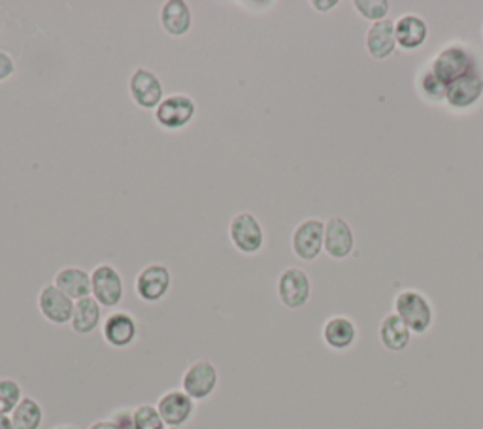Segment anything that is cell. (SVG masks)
Listing matches in <instances>:
<instances>
[{
  "label": "cell",
  "instance_id": "6da1fadb",
  "mask_svg": "<svg viewBox=\"0 0 483 429\" xmlns=\"http://www.w3.org/2000/svg\"><path fill=\"white\" fill-rule=\"evenodd\" d=\"M395 315L401 318L412 333H427L435 322V308H432L427 295L418 290H404L395 299Z\"/></svg>",
  "mask_w": 483,
  "mask_h": 429
},
{
  "label": "cell",
  "instance_id": "7a4b0ae2",
  "mask_svg": "<svg viewBox=\"0 0 483 429\" xmlns=\"http://www.w3.org/2000/svg\"><path fill=\"white\" fill-rule=\"evenodd\" d=\"M430 71L435 72L446 86L454 84L459 78L476 71V63L471 52L462 46H447L432 61Z\"/></svg>",
  "mask_w": 483,
  "mask_h": 429
},
{
  "label": "cell",
  "instance_id": "3957f363",
  "mask_svg": "<svg viewBox=\"0 0 483 429\" xmlns=\"http://www.w3.org/2000/svg\"><path fill=\"white\" fill-rule=\"evenodd\" d=\"M229 237L235 244V248L242 254H257L264 246V231L259 220L249 212L237 214L230 220Z\"/></svg>",
  "mask_w": 483,
  "mask_h": 429
},
{
  "label": "cell",
  "instance_id": "277c9868",
  "mask_svg": "<svg viewBox=\"0 0 483 429\" xmlns=\"http://www.w3.org/2000/svg\"><path fill=\"white\" fill-rule=\"evenodd\" d=\"M196 114L195 101L187 95H171L162 98L155 110V122L166 130H179L187 127Z\"/></svg>",
  "mask_w": 483,
  "mask_h": 429
},
{
  "label": "cell",
  "instance_id": "5b68a950",
  "mask_svg": "<svg viewBox=\"0 0 483 429\" xmlns=\"http://www.w3.org/2000/svg\"><path fill=\"white\" fill-rule=\"evenodd\" d=\"M325 242V223L318 218L304 220L296 225L291 237L293 252L298 259L313 261L323 252Z\"/></svg>",
  "mask_w": 483,
  "mask_h": 429
},
{
  "label": "cell",
  "instance_id": "8992f818",
  "mask_svg": "<svg viewBox=\"0 0 483 429\" xmlns=\"http://www.w3.org/2000/svg\"><path fill=\"white\" fill-rule=\"evenodd\" d=\"M91 293L101 307H118L123 299V278L112 265H98L91 273Z\"/></svg>",
  "mask_w": 483,
  "mask_h": 429
},
{
  "label": "cell",
  "instance_id": "52a82bcc",
  "mask_svg": "<svg viewBox=\"0 0 483 429\" xmlns=\"http://www.w3.org/2000/svg\"><path fill=\"white\" fill-rule=\"evenodd\" d=\"M220 374L210 361H196L186 371L181 378V388L193 401H201L210 398L215 386H218Z\"/></svg>",
  "mask_w": 483,
  "mask_h": 429
},
{
  "label": "cell",
  "instance_id": "ba28073f",
  "mask_svg": "<svg viewBox=\"0 0 483 429\" xmlns=\"http://www.w3.org/2000/svg\"><path fill=\"white\" fill-rule=\"evenodd\" d=\"M312 284L310 278L301 269H286L278 280V295L279 301L287 308H303L310 301Z\"/></svg>",
  "mask_w": 483,
  "mask_h": 429
},
{
  "label": "cell",
  "instance_id": "9c48e42d",
  "mask_svg": "<svg viewBox=\"0 0 483 429\" xmlns=\"http://www.w3.org/2000/svg\"><path fill=\"white\" fill-rule=\"evenodd\" d=\"M129 91L132 101L144 110H157L162 103L161 80L147 69H137L129 78Z\"/></svg>",
  "mask_w": 483,
  "mask_h": 429
},
{
  "label": "cell",
  "instance_id": "30bf717a",
  "mask_svg": "<svg viewBox=\"0 0 483 429\" xmlns=\"http://www.w3.org/2000/svg\"><path fill=\"white\" fill-rule=\"evenodd\" d=\"M74 305L76 301H72L69 295H64L55 284L42 288L38 295V308L42 312V316L55 325H64L72 322Z\"/></svg>",
  "mask_w": 483,
  "mask_h": 429
},
{
  "label": "cell",
  "instance_id": "8fae6325",
  "mask_svg": "<svg viewBox=\"0 0 483 429\" xmlns=\"http://www.w3.org/2000/svg\"><path fill=\"white\" fill-rule=\"evenodd\" d=\"M171 271L164 265H149L137 276V293L146 303H157L171 290Z\"/></svg>",
  "mask_w": 483,
  "mask_h": 429
},
{
  "label": "cell",
  "instance_id": "7c38bea8",
  "mask_svg": "<svg viewBox=\"0 0 483 429\" xmlns=\"http://www.w3.org/2000/svg\"><path fill=\"white\" fill-rule=\"evenodd\" d=\"M157 410H159V415H161L164 425L176 429V427L186 424L193 416L195 403H193V400L189 398L186 391L171 390V391H166L162 398L159 400Z\"/></svg>",
  "mask_w": 483,
  "mask_h": 429
},
{
  "label": "cell",
  "instance_id": "4fadbf2b",
  "mask_svg": "<svg viewBox=\"0 0 483 429\" xmlns=\"http://www.w3.org/2000/svg\"><path fill=\"white\" fill-rule=\"evenodd\" d=\"M483 95V78L478 71L459 78L454 84L447 86L446 101L455 110H466L474 106Z\"/></svg>",
  "mask_w": 483,
  "mask_h": 429
},
{
  "label": "cell",
  "instance_id": "5bb4252c",
  "mask_svg": "<svg viewBox=\"0 0 483 429\" xmlns=\"http://www.w3.org/2000/svg\"><path fill=\"white\" fill-rule=\"evenodd\" d=\"M355 246V237L354 231L349 227V223L342 218H330L325 223V242L323 248L325 252L335 257V259H344L349 254L354 252Z\"/></svg>",
  "mask_w": 483,
  "mask_h": 429
},
{
  "label": "cell",
  "instance_id": "9a60e30c",
  "mask_svg": "<svg viewBox=\"0 0 483 429\" xmlns=\"http://www.w3.org/2000/svg\"><path fill=\"white\" fill-rule=\"evenodd\" d=\"M138 325L127 312H113L110 315L103 325L104 341L113 346V349H125V346L132 344L137 339Z\"/></svg>",
  "mask_w": 483,
  "mask_h": 429
},
{
  "label": "cell",
  "instance_id": "2e32d148",
  "mask_svg": "<svg viewBox=\"0 0 483 429\" xmlns=\"http://www.w3.org/2000/svg\"><path fill=\"white\" fill-rule=\"evenodd\" d=\"M395 37L396 46H401L406 52H413V49H420L427 42L429 27L420 15L406 13L395 21Z\"/></svg>",
  "mask_w": 483,
  "mask_h": 429
},
{
  "label": "cell",
  "instance_id": "e0dca14e",
  "mask_svg": "<svg viewBox=\"0 0 483 429\" xmlns=\"http://www.w3.org/2000/svg\"><path fill=\"white\" fill-rule=\"evenodd\" d=\"M396 47V37H395V23L391 20H383L378 23H372L369 32H366V52L371 57L383 61L389 55H393Z\"/></svg>",
  "mask_w": 483,
  "mask_h": 429
},
{
  "label": "cell",
  "instance_id": "ac0fdd59",
  "mask_svg": "<svg viewBox=\"0 0 483 429\" xmlns=\"http://www.w3.org/2000/svg\"><path fill=\"white\" fill-rule=\"evenodd\" d=\"M357 339L355 324L346 316H332L323 325V341L332 350L344 352L352 349Z\"/></svg>",
  "mask_w": 483,
  "mask_h": 429
},
{
  "label": "cell",
  "instance_id": "d6986e66",
  "mask_svg": "<svg viewBox=\"0 0 483 429\" xmlns=\"http://www.w3.org/2000/svg\"><path fill=\"white\" fill-rule=\"evenodd\" d=\"M161 25L171 37H186L193 25V15L183 0H169L161 10Z\"/></svg>",
  "mask_w": 483,
  "mask_h": 429
},
{
  "label": "cell",
  "instance_id": "ffe728a7",
  "mask_svg": "<svg viewBox=\"0 0 483 429\" xmlns=\"http://www.w3.org/2000/svg\"><path fill=\"white\" fill-rule=\"evenodd\" d=\"M55 286L69 295L72 301H79L83 297H91V274L78 267H64L55 274Z\"/></svg>",
  "mask_w": 483,
  "mask_h": 429
},
{
  "label": "cell",
  "instance_id": "44dd1931",
  "mask_svg": "<svg viewBox=\"0 0 483 429\" xmlns=\"http://www.w3.org/2000/svg\"><path fill=\"white\" fill-rule=\"evenodd\" d=\"M412 332L396 315H387L379 325V341L391 352H403L408 349Z\"/></svg>",
  "mask_w": 483,
  "mask_h": 429
},
{
  "label": "cell",
  "instance_id": "7402d4cb",
  "mask_svg": "<svg viewBox=\"0 0 483 429\" xmlns=\"http://www.w3.org/2000/svg\"><path fill=\"white\" fill-rule=\"evenodd\" d=\"M103 310L95 297H83L76 301L74 315H72V329L79 335H89L101 324Z\"/></svg>",
  "mask_w": 483,
  "mask_h": 429
},
{
  "label": "cell",
  "instance_id": "603a6c76",
  "mask_svg": "<svg viewBox=\"0 0 483 429\" xmlns=\"http://www.w3.org/2000/svg\"><path fill=\"white\" fill-rule=\"evenodd\" d=\"M42 407L32 398H23L21 403L12 412V424L15 429H38L42 425Z\"/></svg>",
  "mask_w": 483,
  "mask_h": 429
},
{
  "label": "cell",
  "instance_id": "cb8c5ba5",
  "mask_svg": "<svg viewBox=\"0 0 483 429\" xmlns=\"http://www.w3.org/2000/svg\"><path fill=\"white\" fill-rule=\"evenodd\" d=\"M23 400V391H21V386L12 381V378H3L0 381V415H12V412L15 410V407H18Z\"/></svg>",
  "mask_w": 483,
  "mask_h": 429
},
{
  "label": "cell",
  "instance_id": "d4e9b609",
  "mask_svg": "<svg viewBox=\"0 0 483 429\" xmlns=\"http://www.w3.org/2000/svg\"><path fill=\"white\" fill-rule=\"evenodd\" d=\"M132 429H164V422L157 407L140 405L132 412Z\"/></svg>",
  "mask_w": 483,
  "mask_h": 429
},
{
  "label": "cell",
  "instance_id": "484cf974",
  "mask_svg": "<svg viewBox=\"0 0 483 429\" xmlns=\"http://www.w3.org/2000/svg\"><path fill=\"white\" fill-rule=\"evenodd\" d=\"M354 6L359 12V15H362L364 20H369L372 23L383 21L389 13L387 0H355Z\"/></svg>",
  "mask_w": 483,
  "mask_h": 429
},
{
  "label": "cell",
  "instance_id": "4316f807",
  "mask_svg": "<svg viewBox=\"0 0 483 429\" xmlns=\"http://www.w3.org/2000/svg\"><path fill=\"white\" fill-rule=\"evenodd\" d=\"M421 89H423L425 97L430 98V101H446L447 86L432 71L425 72V76L421 80Z\"/></svg>",
  "mask_w": 483,
  "mask_h": 429
},
{
  "label": "cell",
  "instance_id": "83f0119b",
  "mask_svg": "<svg viewBox=\"0 0 483 429\" xmlns=\"http://www.w3.org/2000/svg\"><path fill=\"white\" fill-rule=\"evenodd\" d=\"M15 72V64H13V59L4 54V52H0V81H4L8 80L10 76H13Z\"/></svg>",
  "mask_w": 483,
  "mask_h": 429
},
{
  "label": "cell",
  "instance_id": "f1b7e54d",
  "mask_svg": "<svg viewBox=\"0 0 483 429\" xmlns=\"http://www.w3.org/2000/svg\"><path fill=\"white\" fill-rule=\"evenodd\" d=\"M337 4H338L337 0H325V3H323V0H313V3H312V6L315 10H320V12H329V10L335 8Z\"/></svg>",
  "mask_w": 483,
  "mask_h": 429
},
{
  "label": "cell",
  "instance_id": "f546056e",
  "mask_svg": "<svg viewBox=\"0 0 483 429\" xmlns=\"http://www.w3.org/2000/svg\"><path fill=\"white\" fill-rule=\"evenodd\" d=\"M89 429H123V427L115 420H101V422H95Z\"/></svg>",
  "mask_w": 483,
  "mask_h": 429
},
{
  "label": "cell",
  "instance_id": "4dcf8cb0",
  "mask_svg": "<svg viewBox=\"0 0 483 429\" xmlns=\"http://www.w3.org/2000/svg\"><path fill=\"white\" fill-rule=\"evenodd\" d=\"M0 429H15L12 424V418L0 415Z\"/></svg>",
  "mask_w": 483,
  "mask_h": 429
},
{
  "label": "cell",
  "instance_id": "1f68e13d",
  "mask_svg": "<svg viewBox=\"0 0 483 429\" xmlns=\"http://www.w3.org/2000/svg\"><path fill=\"white\" fill-rule=\"evenodd\" d=\"M57 429H76V427H71V425H61V427H57Z\"/></svg>",
  "mask_w": 483,
  "mask_h": 429
}]
</instances>
